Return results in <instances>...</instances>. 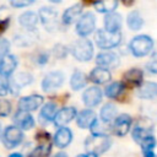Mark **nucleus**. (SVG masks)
Segmentation results:
<instances>
[{
	"label": "nucleus",
	"mask_w": 157,
	"mask_h": 157,
	"mask_svg": "<svg viewBox=\"0 0 157 157\" xmlns=\"http://www.w3.org/2000/svg\"><path fill=\"white\" fill-rule=\"evenodd\" d=\"M129 49L131 54L136 58L146 56L153 49V39L147 34L135 36L129 43Z\"/></svg>",
	"instance_id": "1"
},
{
	"label": "nucleus",
	"mask_w": 157,
	"mask_h": 157,
	"mask_svg": "<svg viewBox=\"0 0 157 157\" xmlns=\"http://www.w3.org/2000/svg\"><path fill=\"white\" fill-rule=\"evenodd\" d=\"M112 140L108 135H91L85 140L86 152L93 155H101L109 150Z\"/></svg>",
	"instance_id": "2"
},
{
	"label": "nucleus",
	"mask_w": 157,
	"mask_h": 157,
	"mask_svg": "<svg viewBox=\"0 0 157 157\" xmlns=\"http://www.w3.org/2000/svg\"><path fill=\"white\" fill-rule=\"evenodd\" d=\"M71 54L77 61H90L93 56V44L90 39L80 38L71 47Z\"/></svg>",
	"instance_id": "3"
},
{
	"label": "nucleus",
	"mask_w": 157,
	"mask_h": 157,
	"mask_svg": "<svg viewBox=\"0 0 157 157\" xmlns=\"http://www.w3.org/2000/svg\"><path fill=\"white\" fill-rule=\"evenodd\" d=\"M94 40L101 49H113L120 44L121 33H110L105 29H98L94 34Z\"/></svg>",
	"instance_id": "4"
},
{
	"label": "nucleus",
	"mask_w": 157,
	"mask_h": 157,
	"mask_svg": "<svg viewBox=\"0 0 157 157\" xmlns=\"http://www.w3.org/2000/svg\"><path fill=\"white\" fill-rule=\"evenodd\" d=\"M96 29V17L92 12L87 11L81 15L78 21L76 22V33L81 38H86L87 36L92 34Z\"/></svg>",
	"instance_id": "5"
},
{
	"label": "nucleus",
	"mask_w": 157,
	"mask_h": 157,
	"mask_svg": "<svg viewBox=\"0 0 157 157\" xmlns=\"http://www.w3.org/2000/svg\"><path fill=\"white\" fill-rule=\"evenodd\" d=\"M2 144L6 148L11 150L17 147L22 141H23V132L21 129H18L15 125H10L7 128H5V130L2 131Z\"/></svg>",
	"instance_id": "6"
},
{
	"label": "nucleus",
	"mask_w": 157,
	"mask_h": 157,
	"mask_svg": "<svg viewBox=\"0 0 157 157\" xmlns=\"http://www.w3.org/2000/svg\"><path fill=\"white\" fill-rule=\"evenodd\" d=\"M65 81V75L61 71H50L42 80V90L44 92H53L58 90Z\"/></svg>",
	"instance_id": "7"
},
{
	"label": "nucleus",
	"mask_w": 157,
	"mask_h": 157,
	"mask_svg": "<svg viewBox=\"0 0 157 157\" xmlns=\"http://www.w3.org/2000/svg\"><path fill=\"white\" fill-rule=\"evenodd\" d=\"M39 20L43 23V26L47 28V31H54L56 28V20H58V12L49 7V6H44L39 10Z\"/></svg>",
	"instance_id": "8"
},
{
	"label": "nucleus",
	"mask_w": 157,
	"mask_h": 157,
	"mask_svg": "<svg viewBox=\"0 0 157 157\" xmlns=\"http://www.w3.org/2000/svg\"><path fill=\"white\" fill-rule=\"evenodd\" d=\"M131 123H132V119L129 114L118 115L113 121V128H112L113 134L117 136H120V137L125 136L131 128Z\"/></svg>",
	"instance_id": "9"
},
{
	"label": "nucleus",
	"mask_w": 157,
	"mask_h": 157,
	"mask_svg": "<svg viewBox=\"0 0 157 157\" xmlns=\"http://www.w3.org/2000/svg\"><path fill=\"white\" fill-rule=\"evenodd\" d=\"M33 81V76L29 72H17L11 80H9L10 83V92L12 94H17L23 86L29 85Z\"/></svg>",
	"instance_id": "10"
},
{
	"label": "nucleus",
	"mask_w": 157,
	"mask_h": 157,
	"mask_svg": "<svg viewBox=\"0 0 157 157\" xmlns=\"http://www.w3.org/2000/svg\"><path fill=\"white\" fill-rule=\"evenodd\" d=\"M102 96H103L102 90L97 86H92V87H88L83 91L82 102L87 108H92V107H96L97 104L101 103Z\"/></svg>",
	"instance_id": "11"
},
{
	"label": "nucleus",
	"mask_w": 157,
	"mask_h": 157,
	"mask_svg": "<svg viewBox=\"0 0 157 157\" xmlns=\"http://www.w3.org/2000/svg\"><path fill=\"white\" fill-rule=\"evenodd\" d=\"M43 97L40 94H31V96H26L20 98L18 101V109L20 110H25V112H32L38 109L42 104H43Z\"/></svg>",
	"instance_id": "12"
},
{
	"label": "nucleus",
	"mask_w": 157,
	"mask_h": 157,
	"mask_svg": "<svg viewBox=\"0 0 157 157\" xmlns=\"http://www.w3.org/2000/svg\"><path fill=\"white\" fill-rule=\"evenodd\" d=\"M12 121H13L15 126H17L21 130H29L36 124L31 113L25 112V110H20V109L15 113V115L12 118Z\"/></svg>",
	"instance_id": "13"
},
{
	"label": "nucleus",
	"mask_w": 157,
	"mask_h": 157,
	"mask_svg": "<svg viewBox=\"0 0 157 157\" xmlns=\"http://www.w3.org/2000/svg\"><path fill=\"white\" fill-rule=\"evenodd\" d=\"M96 64L99 67H117L119 64V58L114 52L110 50H104L101 52L97 56H96Z\"/></svg>",
	"instance_id": "14"
},
{
	"label": "nucleus",
	"mask_w": 157,
	"mask_h": 157,
	"mask_svg": "<svg viewBox=\"0 0 157 157\" xmlns=\"http://www.w3.org/2000/svg\"><path fill=\"white\" fill-rule=\"evenodd\" d=\"M77 117V110L75 107H65L60 109L54 119V124L58 128H64L66 124L72 121Z\"/></svg>",
	"instance_id": "15"
},
{
	"label": "nucleus",
	"mask_w": 157,
	"mask_h": 157,
	"mask_svg": "<svg viewBox=\"0 0 157 157\" xmlns=\"http://www.w3.org/2000/svg\"><path fill=\"white\" fill-rule=\"evenodd\" d=\"M123 25V17L118 12H110L104 16V29L110 33H119Z\"/></svg>",
	"instance_id": "16"
},
{
	"label": "nucleus",
	"mask_w": 157,
	"mask_h": 157,
	"mask_svg": "<svg viewBox=\"0 0 157 157\" xmlns=\"http://www.w3.org/2000/svg\"><path fill=\"white\" fill-rule=\"evenodd\" d=\"M17 58L13 54H7L0 60V77H9L17 67Z\"/></svg>",
	"instance_id": "17"
},
{
	"label": "nucleus",
	"mask_w": 157,
	"mask_h": 157,
	"mask_svg": "<svg viewBox=\"0 0 157 157\" xmlns=\"http://www.w3.org/2000/svg\"><path fill=\"white\" fill-rule=\"evenodd\" d=\"M96 120H97L96 113L90 108L81 110L80 113H77L76 117V124L81 129H91V126L94 124Z\"/></svg>",
	"instance_id": "18"
},
{
	"label": "nucleus",
	"mask_w": 157,
	"mask_h": 157,
	"mask_svg": "<svg viewBox=\"0 0 157 157\" xmlns=\"http://www.w3.org/2000/svg\"><path fill=\"white\" fill-rule=\"evenodd\" d=\"M58 105L56 103L54 102H47L42 109H40V113H39V121L42 125L44 124H48L50 121H54L56 114H58Z\"/></svg>",
	"instance_id": "19"
},
{
	"label": "nucleus",
	"mask_w": 157,
	"mask_h": 157,
	"mask_svg": "<svg viewBox=\"0 0 157 157\" xmlns=\"http://www.w3.org/2000/svg\"><path fill=\"white\" fill-rule=\"evenodd\" d=\"M72 141V131L64 126V128H59L54 135V145L59 148H65L70 145V142Z\"/></svg>",
	"instance_id": "20"
},
{
	"label": "nucleus",
	"mask_w": 157,
	"mask_h": 157,
	"mask_svg": "<svg viewBox=\"0 0 157 157\" xmlns=\"http://www.w3.org/2000/svg\"><path fill=\"white\" fill-rule=\"evenodd\" d=\"M153 132V125L150 123V124H144L142 120H140L139 124H136V126L132 129V139L137 142V144H141V141L144 139H146L147 136H151Z\"/></svg>",
	"instance_id": "21"
},
{
	"label": "nucleus",
	"mask_w": 157,
	"mask_h": 157,
	"mask_svg": "<svg viewBox=\"0 0 157 157\" xmlns=\"http://www.w3.org/2000/svg\"><path fill=\"white\" fill-rule=\"evenodd\" d=\"M124 82L130 85V86H137L140 87L144 83V71L137 69V67H132L129 69L128 71H125V74L123 75Z\"/></svg>",
	"instance_id": "22"
},
{
	"label": "nucleus",
	"mask_w": 157,
	"mask_h": 157,
	"mask_svg": "<svg viewBox=\"0 0 157 157\" xmlns=\"http://www.w3.org/2000/svg\"><path fill=\"white\" fill-rule=\"evenodd\" d=\"M137 97L141 99H155L157 97V82L145 81L139 87Z\"/></svg>",
	"instance_id": "23"
},
{
	"label": "nucleus",
	"mask_w": 157,
	"mask_h": 157,
	"mask_svg": "<svg viewBox=\"0 0 157 157\" xmlns=\"http://www.w3.org/2000/svg\"><path fill=\"white\" fill-rule=\"evenodd\" d=\"M82 15V5L81 4H75L70 7H67L61 17V21L64 25H71L75 21H78V18Z\"/></svg>",
	"instance_id": "24"
},
{
	"label": "nucleus",
	"mask_w": 157,
	"mask_h": 157,
	"mask_svg": "<svg viewBox=\"0 0 157 157\" xmlns=\"http://www.w3.org/2000/svg\"><path fill=\"white\" fill-rule=\"evenodd\" d=\"M112 78V74L108 69L105 67H99L96 66L91 72H90V80L97 85H104L109 82Z\"/></svg>",
	"instance_id": "25"
},
{
	"label": "nucleus",
	"mask_w": 157,
	"mask_h": 157,
	"mask_svg": "<svg viewBox=\"0 0 157 157\" xmlns=\"http://www.w3.org/2000/svg\"><path fill=\"white\" fill-rule=\"evenodd\" d=\"M38 21H39V16H38V13H36L33 11H26V12L21 13L18 17L20 25L26 29H34Z\"/></svg>",
	"instance_id": "26"
},
{
	"label": "nucleus",
	"mask_w": 157,
	"mask_h": 157,
	"mask_svg": "<svg viewBox=\"0 0 157 157\" xmlns=\"http://www.w3.org/2000/svg\"><path fill=\"white\" fill-rule=\"evenodd\" d=\"M126 23H128V27L131 31H139L144 26V18H142V16L140 15V12L137 10H132L128 13Z\"/></svg>",
	"instance_id": "27"
},
{
	"label": "nucleus",
	"mask_w": 157,
	"mask_h": 157,
	"mask_svg": "<svg viewBox=\"0 0 157 157\" xmlns=\"http://www.w3.org/2000/svg\"><path fill=\"white\" fill-rule=\"evenodd\" d=\"M124 87H125L124 82H121V81H113V82H110V83H108L105 86L104 94L108 98H112V99L118 98L121 94V92L124 91Z\"/></svg>",
	"instance_id": "28"
},
{
	"label": "nucleus",
	"mask_w": 157,
	"mask_h": 157,
	"mask_svg": "<svg viewBox=\"0 0 157 157\" xmlns=\"http://www.w3.org/2000/svg\"><path fill=\"white\" fill-rule=\"evenodd\" d=\"M87 83V76L80 71V70H76L72 75H71V78H70V86L74 91H78L81 88H83Z\"/></svg>",
	"instance_id": "29"
},
{
	"label": "nucleus",
	"mask_w": 157,
	"mask_h": 157,
	"mask_svg": "<svg viewBox=\"0 0 157 157\" xmlns=\"http://www.w3.org/2000/svg\"><path fill=\"white\" fill-rule=\"evenodd\" d=\"M101 120L103 123H110L117 118V107L113 103H105L101 108Z\"/></svg>",
	"instance_id": "30"
},
{
	"label": "nucleus",
	"mask_w": 157,
	"mask_h": 157,
	"mask_svg": "<svg viewBox=\"0 0 157 157\" xmlns=\"http://www.w3.org/2000/svg\"><path fill=\"white\" fill-rule=\"evenodd\" d=\"M141 150L144 153V157H156L155 155V147H156V139L153 135L147 136L141 141Z\"/></svg>",
	"instance_id": "31"
},
{
	"label": "nucleus",
	"mask_w": 157,
	"mask_h": 157,
	"mask_svg": "<svg viewBox=\"0 0 157 157\" xmlns=\"http://www.w3.org/2000/svg\"><path fill=\"white\" fill-rule=\"evenodd\" d=\"M118 6V1L117 0H105V1H97L93 4V7L98 11V12H103V13H110L114 12V10Z\"/></svg>",
	"instance_id": "32"
},
{
	"label": "nucleus",
	"mask_w": 157,
	"mask_h": 157,
	"mask_svg": "<svg viewBox=\"0 0 157 157\" xmlns=\"http://www.w3.org/2000/svg\"><path fill=\"white\" fill-rule=\"evenodd\" d=\"M33 29H26L25 32L18 33L15 37V42L18 45H29L36 40V37L33 36Z\"/></svg>",
	"instance_id": "33"
},
{
	"label": "nucleus",
	"mask_w": 157,
	"mask_h": 157,
	"mask_svg": "<svg viewBox=\"0 0 157 157\" xmlns=\"http://www.w3.org/2000/svg\"><path fill=\"white\" fill-rule=\"evenodd\" d=\"M50 146H52L50 142H48V144H39L29 153V157H48L49 152H50Z\"/></svg>",
	"instance_id": "34"
},
{
	"label": "nucleus",
	"mask_w": 157,
	"mask_h": 157,
	"mask_svg": "<svg viewBox=\"0 0 157 157\" xmlns=\"http://www.w3.org/2000/svg\"><path fill=\"white\" fill-rule=\"evenodd\" d=\"M146 67H147V70H148L151 74H156V75H157V50L152 53L150 60H148L147 64H146Z\"/></svg>",
	"instance_id": "35"
},
{
	"label": "nucleus",
	"mask_w": 157,
	"mask_h": 157,
	"mask_svg": "<svg viewBox=\"0 0 157 157\" xmlns=\"http://www.w3.org/2000/svg\"><path fill=\"white\" fill-rule=\"evenodd\" d=\"M11 112V103L5 99L1 98L0 99V117H7Z\"/></svg>",
	"instance_id": "36"
},
{
	"label": "nucleus",
	"mask_w": 157,
	"mask_h": 157,
	"mask_svg": "<svg viewBox=\"0 0 157 157\" xmlns=\"http://www.w3.org/2000/svg\"><path fill=\"white\" fill-rule=\"evenodd\" d=\"M10 50V42L6 38H0V60L9 54Z\"/></svg>",
	"instance_id": "37"
},
{
	"label": "nucleus",
	"mask_w": 157,
	"mask_h": 157,
	"mask_svg": "<svg viewBox=\"0 0 157 157\" xmlns=\"http://www.w3.org/2000/svg\"><path fill=\"white\" fill-rule=\"evenodd\" d=\"M10 92L9 80L5 77H0V97H5Z\"/></svg>",
	"instance_id": "38"
},
{
	"label": "nucleus",
	"mask_w": 157,
	"mask_h": 157,
	"mask_svg": "<svg viewBox=\"0 0 157 157\" xmlns=\"http://www.w3.org/2000/svg\"><path fill=\"white\" fill-rule=\"evenodd\" d=\"M53 54H54L58 59H61V58L66 56L67 49H66V47H64L63 44H56V45L54 47V49H53Z\"/></svg>",
	"instance_id": "39"
},
{
	"label": "nucleus",
	"mask_w": 157,
	"mask_h": 157,
	"mask_svg": "<svg viewBox=\"0 0 157 157\" xmlns=\"http://www.w3.org/2000/svg\"><path fill=\"white\" fill-rule=\"evenodd\" d=\"M10 4H11V6L20 9V7H26V6L32 5L33 1H32V0H11Z\"/></svg>",
	"instance_id": "40"
},
{
	"label": "nucleus",
	"mask_w": 157,
	"mask_h": 157,
	"mask_svg": "<svg viewBox=\"0 0 157 157\" xmlns=\"http://www.w3.org/2000/svg\"><path fill=\"white\" fill-rule=\"evenodd\" d=\"M76 157H98V156H97V155H93V153H88V152H86V153L77 155Z\"/></svg>",
	"instance_id": "41"
},
{
	"label": "nucleus",
	"mask_w": 157,
	"mask_h": 157,
	"mask_svg": "<svg viewBox=\"0 0 157 157\" xmlns=\"http://www.w3.org/2000/svg\"><path fill=\"white\" fill-rule=\"evenodd\" d=\"M53 157H67V155L64 153V152H58V153H55Z\"/></svg>",
	"instance_id": "42"
},
{
	"label": "nucleus",
	"mask_w": 157,
	"mask_h": 157,
	"mask_svg": "<svg viewBox=\"0 0 157 157\" xmlns=\"http://www.w3.org/2000/svg\"><path fill=\"white\" fill-rule=\"evenodd\" d=\"M5 27H6V26H5V22H4V21H0V33L5 31Z\"/></svg>",
	"instance_id": "43"
},
{
	"label": "nucleus",
	"mask_w": 157,
	"mask_h": 157,
	"mask_svg": "<svg viewBox=\"0 0 157 157\" xmlns=\"http://www.w3.org/2000/svg\"><path fill=\"white\" fill-rule=\"evenodd\" d=\"M9 157H23L21 153H18V152H15V153H11Z\"/></svg>",
	"instance_id": "44"
},
{
	"label": "nucleus",
	"mask_w": 157,
	"mask_h": 157,
	"mask_svg": "<svg viewBox=\"0 0 157 157\" xmlns=\"http://www.w3.org/2000/svg\"><path fill=\"white\" fill-rule=\"evenodd\" d=\"M1 136H2V130H1V124H0V139H1Z\"/></svg>",
	"instance_id": "45"
},
{
	"label": "nucleus",
	"mask_w": 157,
	"mask_h": 157,
	"mask_svg": "<svg viewBox=\"0 0 157 157\" xmlns=\"http://www.w3.org/2000/svg\"><path fill=\"white\" fill-rule=\"evenodd\" d=\"M156 157H157V156H156Z\"/></svg>",
	"instance_id": "46"
}]
</instances>
